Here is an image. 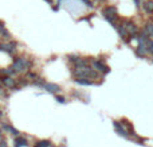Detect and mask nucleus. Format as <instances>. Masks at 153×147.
<instances>
[{
  "label": "nucleus",
  "mask_w": 153,
  "mask_h": 147,
  "mask_svg": "<svg viewBox=\"0 0 153 147\" xmlns=\"http://www.w3.org/2000/svg\"><path fill=\"white\" fill-rule=\"evenodd\" d=\"M1 115H3V113H1V111H0V116H1Z\"/></svg>",
  "instance_id": "nucleus-22"
},
{
  "label": "nucleus",
  "mask_w": 153,
  "mask_h": 147,
  "mask_svg": "<svg viewBox=\"0 0 153 147\" xmlns=\"http://www.w3.org/2000/svg\"><path fill=\"white\" fill-rule=\"evenodd\" d=\"M144 32L148 35L149 38H153V22H148V23L144 26Z\"/></svg>",
  "instance_id": "nucleus-6"
},
{
  "label": "nucleus",
  "mask_w": 153,
  "mask_h": 147,
  "mask_svg": "<svg viewBox=\"0 0 153 147\" xmlns=\"http://www.w3.org/2000/svg\"><path fill=\"white\" fill-rule=\"evenodd\" d=\"M134 3H136V5H137V7H140V5H143L144 0H134Z\"/></svg>",
  "instance_id": "nucleus-16"
},
{
  "label": "nucleus",
  "mask_w": 153,
  "mask_h": 147,
  "mask_svg": "<svg viewBox=\"0 0 153 147\" xmlns=\"http://www.w3.org/2000/svg\"><path fill=\"white\" fill-rule=\"evenodd\" d=\"M27 145V139H24V138H19V139L15 140V147H23Z\"/></svg>",
  "instance_id": "nucleus-11"
},
{
  "label": "nucleus",
  "mask_w": 153,
  "mask_h": 147,
  "mask_svg": "<svg viewBox=\"0 0 153 147\" xmlns=\"http://www.w3.org/2000/svg\"><path fill=\"white\" fill-rule=\"evenodd\" d=\"M4 128L7 130L8 132H11V134H12V135H16V136H18V135H20V132H19L18 130H15V128H13L12 126H10V124H4Z\"/></svg>",
  "instance_id": "nucleus-10"
},
{
  "label": "nucleus",
  "mask_w": 153,
  "mask_h": 147,
  "mask_svg": "<svg viewBox=\"0 0 153 147\" xmlns=\"http://www.w3.org/2000/svg\"><path fill=\"white\" fill-rule=\"evenodd\" d=\"M0 140H1V131H0Z\"/></svg>",
  "instance_id": "nucleus-21"
},
{
  "label": "nucleus",
  "mask_w": 153,
  "mask_h": 147,
  "mask_svg": "<svg viewBox=\"0 0 153 147\" xmlns=\"http://www.w3.org/2000/svg\"><path fill=\"white\" fill-rule=\"evenodd\" d=\"M124 26H125V28H126V31L129 32V35H132L133 38H136V35L138 34L137 24L132 20H124Z\"/></svg>",
  "instance_id": "nucleus-3"
},
{
  "label": "nucleus",
  "mask_w": 153,
  "mask_h": 147,
  "mask_svg": "<svg viewBox=\"0 0 153 147\" xmlns=\"http://www.w3.org/2000/svg\"><path fill=\"white\" fill-rule=\"evenodd\" d=\"M43 88L47 89L48 92H53V93H55V92H59V91H61V88H59L58 85H55V84H45V85H43Z\"/></svg>",
  "instance_id": "nucleus-8"
},
{
  "label": "nucleus",
  "mask_w": 153,
  "mask_h": 147,
  "mask_svg": "<svg viewBox=\"0 0 153 147\" xmlns=\"http://www.w3.org/2000/svg\"><path fill=\"white\" fill-rule=\"evenodd\" d=\"M1 81H3V84H4L5 86L15 89V80H13V78H11V77H1Z\"/></svg>",
  "instance_id": "nucleus-7"
},
{
  "label": "nucleus",
  "mask_w": 153,
  "mask_h": 147,
  "mask_svg": "<svg viewBox=\"0 0 153 147\" xmlns=\"http://www.w3.org/2000/svg\"><path fill=\"white\" fill-rule=\"evenodd\" d=\"M50 146H53L51 145V142H48V140H40V142L36 143V146L35 147H50Z\"/></svg>",
  "instance_id": "nucleus-12"
},
{
  "label": "nucleus",
  "mask_w": 153,
  "mask_h": 147,
  "mask_svg": "<svg viewBox=\"0 0 153 147\" xmlns=\"http://www.w3.org/2000/svg\"><path fill=\"white\" fill-rule=\"evenodd\" d=\"M143 10L146 14H153V0H146L143 3Z\"/></svg>",
  "instance_id": "nucleus-5"
},
{
  "label": "nucleus",
  "mask_w": 153,
  "mask_h": 147,
  "mask_svg": "<svg viewBox=\"0 0 153 147\" xmlns=\"http://www.w3.org/2000/svg\"><path fill=\"white\" fill-rule=\"evenodd\" d=\"M0 34H1L4 38H10V32H8L4 27H1V28H0Z\"/></svg>",
  "instance_id": "nucleus-14"
},
{
  "label": "nucleus",
  "mask_w": 153,
  "mask_h": 147,
  "mask_svg": "<svg viewBox=\"0 0 153 147\" xmlns=\"http://www.w3.org/2000/svg\"><path fill=\"white\" fill-rule=\"evenodd\" d=\"M69 58H70V61H71V62H74L75 65L78 64V62H79V61H81V59H82L81 57H78V56H70Z\"/></svg>",
  "instance_id": "nucleus-13"
},
{
  "label": "nucleus",
  "mask_w": 153,
  "mask_h": 147,
  "mask_svg": "<svg viewBox=\"0 0 153 147\" xmlns=\"http://www.w3.org/2000/svg\"><path fill=\"white\" fill-rule=\"evenodd\" d=\"M93 66H94L97 70L102 72V73H108L109 72V68L106 66V65L103 64L102 61H94V62H93Z\"/></svg>",
  "instance_id": "nucleus-4"
},
{
  "label": "nucleus",
  "mask_w": 153,
  "mask_h": 147,
  "mask_svg": "<svg viewBox=\"0 0 153 147\" xmlns=\"http://www.w3.org/2000/svg\"><path fill=\"white\" fill-rule=\"evenodd\" d=\"M50 147H53V146H50Z\"/></svg>",
  "instance_id": "nucleus-23"
},
{
  "label": "nucleus",
  "mask_w": 153,
  "mask_h": 147,
  "mask_svg": "<svg viewBox=\"0 0 153 147\" xmlns=\"http://www.w3.org/2000/svg\"><path fill=\"white\" fill-rule=\"evenodd\" d=\"M114 127H116V130L121 135H124V136H126V135H128V131H126V130H124V127H122L121 124L118 123V122H114Z\"/></svg>",
  "instance_id": "nucleus-9"
},
{
  "label": "nucleus",
  "mask_w": 153,
  "mask_h": 147,
  "mask_svg": "<svg viewBox=\"0 0 153 147\" xmlns=\"http://www.w3.org/2000/svg\"><path fill=\"white\" fill-rule=\"evenodd\" d=\"M30 68H31V62H30L28 59L23 58V57L16 58L15 61H13V65H12L13 72H26V70H28Z\"/></svg>",
  "instance_id": "nucleus-1"
},
{
  "label": "nucleus",
  "mask_w": 153,
  "mask_h": 147,
  "mask_svg": "<svg viewBox=\"0 0 153 147\" xmlns=\"http://www.w3.org/2000/svg\"><path fill=\"white\" fill-rule=\"evenodd\" d=\"M56 100H58L59 103H65V99L63 97H61V96H56Z\"/></svg>",
  "instance_id": "nucleus-19"
},
{
  "label": "nucleus",
  "mask_w": 153,
  "mask_h": 147,
  "mask_svg": "<svg viewBox=\"0 0 153 147\" xmlns=\"http://www.w3.org/2000/svg\"><path fill=\"white\" fill-rule=\"evenodd\" d=\"M148 53H151V54H153V40H149L148 42Z\"/></svg>",
  "instance_id": "nucleus-15"
},
{
  "label": "nucleus",
  "mask_w": 153,
  "mask_h": 147,
  "mask_svg": "<svg viewBox=\"0 0 153 147\" xmlns=\"http://www.w3.org/2000/svg\"><path fill=\"white\" fill-rule=\"evenodd\" d=\"M103 18L106 19L108 22H110V23L116 24V20H117V10L116 7H106L103 8Z\"/></svg>",
  "instance_id": "nucleus-2"
},
{
  "label": "nucleus",
  "mask_w": 153,
  "mask_h": 147,
  "mask_svg": "<svg viewBox=\"0 0 153 147\" xmlns=\"http://www.w3.org/2000/svg\"><path fill=\"white\" fill-rule=\"evenodd\" d=\"M46 2H48V3H50V4H51V3H53V0H46Z\"/></svg>",
  "instance_id": "nucleus-20"
},
{
  "label": "nucleus",
  "mask_w": 153,
  "mask_h": 147,
  "mask_svg": "<svg viewBox=\"0 0 153 147\" xmlns=\"http://www.w3.org/2000/svg\"><path fill=\"white\" fill-rule=\"evenodd\" d=\"M0 147H8L7 143H5V140H0Z\"/></svg>",
  "instance_id": "nucleus-18"
},
{
  "label": "nucleus",
  "mask_w": 153,
  "mask_h": 147,
  "mask_svg": "<svg viewBox=\"0 0 153 147\" xmlns=\"http://www.w3.org/2000/svg\"><path fill=\"white\" fill-rule=\"evenodd\" d=\"M82 2H83V3H86V5H87V7H91V2H90V0H82Z\"/></svg>",
  "instance_id": "nucleus-17"
}]
</instances>
